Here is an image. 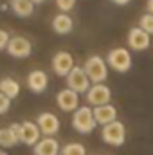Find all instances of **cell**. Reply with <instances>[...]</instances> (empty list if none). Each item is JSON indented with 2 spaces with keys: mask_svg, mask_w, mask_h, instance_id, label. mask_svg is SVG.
Returning <instances> with one entry per match:
<instances>
[{
  "mask_svg": "<svg viewBox=\"0 0 153 155\" xmlns=\"http://www.w3.org/2000/svg\"><path fill=\"white\" fill-rule=\"evenodd\" d=\"M72 126L74 130L79 134H90L94 132V128L97 126V121L94 117V110L86 105V107H77L74 110V116H72Z\"/></svg>",
  "mask_w": 153,
  "mask_h": 155,
  "instance_id": "cell-1",
  "label": "cell"
},
{
  "mask_svg": "<svg viewBox=\"0 0 153 155\" xmlns=\"http://www.w3.org/2000/svg\"><path fill=\"white\" fill-rule=\"evenodd\" d=\"M106 63L110 69H114L115 72H128L132 69V54L128 49L124 47H115L108 52L106 56Z\"/></svg>",
  "mask_w": 153,
  "mask_h": 155,
  "instance_id": "cell-2",
  "label": "cell"
},
{
  "mask_svg": "<svg viewBox=\"0 0 153 155\" xmlns=\"http://www.w3.org/2000/svg\"><path fill=\"white\" fill-rule=\"evenodd\" d=\"M85 72L88 74L92 83H105V79L108 78V65L106 60H103L101 56H90L85 61Z\"/></svg>",
  "mask_w": 153,
  "mask_h": 155,
  "instance_id": "cell-3",
  "label": "cell"
},
{
  "mask_svg": "<svg viewBox=\"0 0 153 155\" xmlns=\"http://www.w3.org/2000/svg\"><path fill=\"white\" fill-rule=\"evenodd\" d=\"M101 137H103V141H105L106 144L121 146V144H124V141H126V128H124V124H122L121 121L115 119V121H112V123H108V124L103 126Z\"/></svg>",
  "mask_w": 153,
  "mask_h": 155,
  "instance_id": "cell-4",
  "label": "cell"
},
{
  "mask_svg": "<svg viewBox=\"0 0 153 155\" xmlns=\"http://www.w3.org/2000/svg\"><path fill=\"white\" fill-rule=\"evenodd\" d=\"M65 79H67V87L72 88V90H76L77 94H86V90H88L90 85H92L90 78L85 72L83 67H74V69L65 76Z\"/></svg>",
  "mask_w": 153,
  "mask_h": 155,
  "instance_id": "cell-5",
  "label": "cell"
},
{
  "mask_svg": "<svg viewBox=\"0 0 153 155\" xmlns=\"http://www.w3.org/2000/svg\"><path fill=\"white\" fill-rule=\"evenodd\" d=\"M112 99V90L105 85V83H92L90 88L86 90V101L92 107H99V105H106Z\"/></svg>",
  "mask_w": 153,
  "mask_h": 155,
  "instance_id": "cell-6",
  "label": "cell"
},
{
  "mask_svg": "<svg viewBox=\"0 0 153 155\" xmlns=\"http://www.w3.org/2000/svg\"><path fill=\"white\" fill-rule=\"evenodd\" d=\"M33 52V45L31 41L24 36H13L7 43V54L13 58H29Z\"/></svg>",
  "mask_w": 153,
  "mask_h": 155,
  "instance_id": "cell-7",
  "label": "cell"
},
{
  "mask_svg": "<svg viewBox=\"0 0 153 155\" xmlns=\"http://www.w3.org/2000/svg\"><path fill=\"white\" fill-rule=\"evenodd\" d=\"M74 67H76V65H74V58H72L70 52L60 51V52L54 54V58H52V71H54L58 76L65 78Z\"/></svg>",
  "mask_w": 153,
  "mask_h": 155,
  "instance_id": "cell-8",
  "label": "cell"
},
{
  "mask_svg": "<svg viewBox=\"0 0 153 155\" xmlns=\"http://www.w3.org/2000/svg\"><path fill=\"white\" fill-rule=\"evenodd\" d=\"M56 103H58L60 110H63V112H74L79 107V94H77L76 90H72V88L67 87V88H63V90L58 92Z\"/></svg>",
  "mask_w": 153,
  "mask_h": 155,
  "instance_id": "cell-9",
  "label": "cell"
},
{
  "mask_svg": "<svg viewBox=\"0 0 153 155\" xmlns=\"http://www.w3.org/2000/svg\"><path fill=\"white\" fill-rule=\"evenodd\" d=\"M151 41V35L146 33L142 27H132L128 33V45L133 51H146L150 47Z\"/></svg>",
  "mask_w": 153,
  "mask_h": 155,
  "instance_id": "cell-10",
  "label": "cell"
},
{
  "mask_svg": "<svg viewBox=\"0 0 153 155\" xmlns=\"http://www.w3.org/2000/svg\"><path fill=\"white\" fill-rule=\"evenodd\" d=\"M36 123L43 135H56L60 132V119L52 112H41L36 117Z\"/></svg>",
  "mask_w": 153,
  "mask_h": 155,
  "instance_id": "cell-11",
  "label": "cell"
},
{
  "mask_svg": "<svg viewBox=\"0 0 153 155\" xmlns=\"http://www.w3.org/2000/svg\"><path fill=\"white\" fill-rule=\"evenodd\" d=\"M61 146L52 135H45L34 144V155H60Z\"/></svg>",
  "mask_w": 153,
  "mask_h": 155,
  "instance_id": "cell-12",
  "label": "cell"
},
{
  "mask_svg": "<svg viewBox=\"0 0 153 155\" xmlns=\"http://www.w3.org/2000/svg\"><path fill=\"white\" fill-rule=\"evenodd\" d=\"M27 87L34 94L45 92L47 87H49V76H47V72H43V71H33V72H29V76H27Z\"/></svg>",
  "mask_w": 153,
  "mask_h": 155,
  "instance_id": "cell-13",
  "label": "cell"
},
{
  "mask_svg": "<svg viewBox=\"0 0 153 155\" xmlns=\"http://www.w3.org/2000/svg\"><path fill=\"white\" fill-rule=\"evenodd\" d=\"M40 139H41V130H40L38 123L24 121L22 123V143L29 144V146H34Z\"/></svg>",
  "mask_w": 153,
  "mask_h": 155,
  "instance_id": "cell-14",
  "label": "cell"
},
{
  "mask_svg": "<svg viewBox=\"0 0 153 155\" xmlns=\"http://www.w3.org/2000/svg\"><path fill=\"white\" fill-rule=\"evenodd\" d=\"M94 117L97 121V124H108L117 119V108L114 105L106 103V105H99V107H94Z\"/></svg>",
  "mask_w": 153,
  "mask_h": 155,
  "instance_id": "cell-15",
  "label": "cell"
},
{
  "mask_svg": "<svg viewBox=\"0 0 153 155\" xmlns=\"http://www.w3.org/2000/svg\"><path fill=\"white\" fill-rule=\"evenodd\" d=\"M52 29H54V33L56 35H69V33H72V29H74V20L67 15V13H60V15H56L54 18H52Z\"/></svg>",
  "mask_w": 153,
  "mask_h": 155,
  "instance_id": "cell-16",
  "label": "cell"
},
{
  "mask_svg": "<svg viewBox=\"0 0 153 155\" xmlns=\"http://www.w3.org/2000/svg\"><path fill=\"white\" fill-rule=\"evenodd\" d=\"M13 13L20 18H29L34 13V2L33 0H11L9 2Z\"/></svg>",
  "mask_w": 153,
  "mask_h": 155,
  "instance_id": "cell-17",
  "label": "cell"
},
{
  "mask_svg": "<svg viewBox=\"0 0 153 155\" xmlns=\"http://www.w3.org/2000/svg\"><path fill=\"white\" fill-rule=\"evenodd\" d=\"M0 92H4L11 99H15L20 94V83L13 78H4V79H0Z\"/></svg>",
  "mask_w": 153,
  "mask_h": 155,
  "instance_id": "cell-18",
  "label": "cell"
},
{
  "mask_svg": "<svg viewBox=\"0 0 153 155\" xmlns=\"http://www.w3.org/2000/svg\"><path fill=\"white\" fill-rule=\"evenodd\" d=\"M15 144H18V139L15 137V134L11 132V128H0V146L2 148H13Z\"/></svg>",
  "mask_w": 153,
  "mask_h": 155,
  "instance_id": "cell-19",
  "label": "cell"
},
{
  "mask_svg": "<svg viewBox=\"0 0 153 155\" xmlns=\"http://www.w3.org/2000/svg\"><path fill=\"white\" fill-rule=\"evenodd\" d=\"M61 155H86V150L79 143H69L61 148Z\"/></svg>",
  "mask_w": 153,
  "mask_h": 155,
  "instance_id": "cell-20",
  "label": "cell"
},
{
  "mask_svg": "<svg viewBox=\"0 0 153 155\" xmlns=\"http://www.w3.org/2000/svg\"><path fill=\"white\" fill-rule=\"evenodd\" d=\"M139 27H142L146 33L153 35V15L151 13H146V15L141 16V20H139Z\"/></svg>",
  "mask_w": 153,
  "mask_h": 155,
  "instance_id": "cell-21",
  "label": "cell"
},
{
  "mask_svg": "<svg viewBox=\"0 0 153 155\" xmlns=\"http://www.w3.org/2000/svg\"><path fill=\"white\" fill-rule=\"evenodd\" d=\"M56 5H58V9H60V11L69 13V11H72V9H74L76 0H56Z\"/></svg>",
  "mask_w": 153,
  "mask_h": 155,
  "instance_id": "cell-22",
  "label": "cell"
},
{
  "mask_svg": "<svg viewBox=\"0 0 153 155\" xmlns=\"http://www.w3.org/2000/svg\"><path fill=\"white\" fill-rule=\"evenodd\" d=\"M11 108V97H7L4 92H0V114H5Z\"/></svg>",
  "mask_w": 153,
  "mask_h": 155,
  "instance_id": "cell-23",
  "label": "cell"
},
{
  "mask_svg": "<svg viewBox=\"0 0 153 155\" xmlns=\"http://www.w3.org/2000/svg\"><path fill=\"white\" fill-rule=\"evenodd\" d=\"M9 33L7 31H4V29H0V51H4V49H7V43H9Z\"/></svg>",
  "mask_w": 153,
  "mask_h": 155,
  "instance_id": "cell-24",
  "label": "cell"
},
{
  "mask_svg": "<svg viewBox=\"0 0 153 155\" xmlns=\"http://www.w3.org/2000/svg\"><path fill=\"white\" fill-rule=\"evenodd\" d=\"M9 128H11V132L15 134V137L18 139V143H22V123H13Z\"/></svg>",
  "mask_w": 153,
  "mask_h": 155,
  "instance_id": "cell-25",
  "label": "cell"
},
{
  "mask_svg": "<svg viewBox=\"0 0 153 155\" xmlns=\"http://www.w3.org/2000/svg\"><path fill=\"white\" fill-rule=\"evenodd\" d=\"M114 4H117V5H126V4H130L132 0H112Z\"/></svg>",
  "mask_w": 153,
  "mask_h": 155,
  "instance_id": "cell-26",
  "label": "cell"
},
{
  "mask_svg": "<svg viewBox=\"0 0 153 155\" xmlns=\"http://www.w3.org/2000/svg\"><path fill=\"white\" fill-rule=\"evenodd\" d=\"M146 9H148V13H151V15H153V0H148V4H146Z\"/></svg>",
  "mask_w": 153,
  "mask_h": 155,
  "instance_id": "cell-27",
  "label": "cell"
},
{
  "mask_svg": "<svg viewBox=\"0 0 153 155\" xmlns=\"http://www.w3.org/2000/svg\"><path fill=\"white\" fill-rule=\"evenodd\" d=\"M33 2H34V4H43L45 0H33Z\"/></svg>",
  "mask_w": 153,
  "mask_h": 155,
  "instance_id": "cell-28",
  "label": "cell"
},
{
  "mask_svg": "<svg viewBox=\"0 0 153 155\" xmlns=\"http://www.w3.org/2000/svg\"><path fill=\"white\" fill-rule=\"evenodd\" d=\"M0 155H7V153H5V152H4V150H0Z\"/></svg>",
  "mask_w": 153,
  "mask_h": 155,
  "instance_id": "cell-29",
  "label": "cell"
}]
</instances>
